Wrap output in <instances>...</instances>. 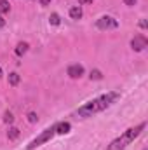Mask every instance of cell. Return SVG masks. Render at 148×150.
<instances>
[{
    "label": "cell",
    "mask_w": 148,
    "mask_h": 150,
    "mask_svg": "<svg viewBox=\"0 0 148 150\" xmlns=\"http://www.w3.org/2000/svg\"><path fill=\"white\" fill-rule=\"evenodd\" d=\"M118 96H120L118 93H108V94H103V96H99V98H96V100L85 103L84 107H80V108L77 110V115H78L80 119H85V117H91L92 113L103 112L105 108L110 107Z\"/></svg>",
    "instance_id": "cell-1"
},
{
    "label": "cell",
    "mask_w": 148,
    "mask_h": 150,
    "mask_svg": "<svg viewBox=\"0 0 148 150\" xmlns=\"http://www.w3.org/2000/svg\"><path fill=\"white\" fill-rule=\"evenodd\" d=\"M145 122H141L140 126H136V127H131V129H127L122 136H118L117 140H113L110 145H108V150H124L127 145H131L132 142H134V138H138L140 136V133L145 129Z\"/></svg>",
    "instance_id": "cell-2"
},
{
    "label": "cell",
    "mask_w": 148,
    "mask_h": 150,
    "mask_svg": "<svg viewBox=\"0 0 148 150\" xmlns=\"http://www.w3.org/2000/svg\"><path fill=\"white\" fill-rule=\"evenodd\" d=\"M54 134H56V127H54V126L47 127V129H45V131H44V133H42L40 136H37V138H35V140H33V142H32V143L28 145V150H33V149H37V147H40L42 143L49 142V140H51V138H52Z\"/></svg>",
    "instance_id": "cell-3"
},
{
    "label": "cell",
    "mask_w": 148,
    "mask_h": 150,
    "mask_svg": "<svg viewBox=\"0 0 148 150\" xmlns=\"http://www.w3.org/2000/svg\"><path fill=\"white\" fill-rule=\"evenodd\" d=\"M96 26H98L99 30H113V28L118 26V21H117L115 18H111V16H101V18L96 21Z\"/></svg>",
    "instance_id": "cell-4"
},
{
    "label": "cell",
    "mask_w": 148,
    "mask_h": 150,
    "mask_svg": "<svg viewBox=\"0 0 148 150\" xmlns=\"http://www.w3.org/2000/svg\"><path fill=\"white\" fill-rule=\"evenodd\" d=\"M147 45H148V40H147L145 35H136V37L131 40V47H132L134 51H143Z\"/></svg>",
    "instance_id": "cell-5"
},
{
    "label": "cell",
    "mask_w": 148,
    "mask_h": 150,
    "mask_svg": "<svg viewBox=\"0 0 148 150\" xmlns=\"http://www.w3.org/2000/svg\"><path fill=\"white\" fill-rule=\"evenodd\" d=\"M68 75L72 79H80L84 75V67L82 65H70L68 67Z\"/></svg>",
    "instance_id": "cell-6"
},
{
    "label": "cell",
    "mask_w": 148,
    "mask_h": 150,
    "mask_svg": "<svg viewBox=\"0 0 148 150\" xmlns=\"http://www.w3.org/2000/svg\"><path fill=\"white\" fill-rule=\"evenodd\" d=\"M54 127H56V133L58 134H66V133H70V122H58V124H54Z\"/></svg>",
    "instance_id": "cell-7"
},
{
    "label": "cell",
    "mask_w": 148,
    "mask_h": 150,
    "mask_svg": "<svg viewBox=\"0 0 148 150\" xmlns=\"http://www.w3.org/2000/svg\"><path fill=\"white\" fill-rule=\"evenodd\" d=\"M70 18H72V19H80V18H82V7H80V5L70 9Z\"/></svg>",
    "instance_id": "cell-8"
},
{
    "label": "cell",
    "mask_w": 148,
    "mask_h": 150,
    "mask_svg": "<svg viewBox=\"0 0 148 150\" xmlns=\"http://www.w3.org/2000/svg\"><path fill=\"white\" fill-rule=\"evenodd\" d=\"M26 51H28V44H26V42H19L18 47H16V54H18V56H23Z\"/></svg>",
    "instance_id": "cell-9"
},
{
    "label": "cell",
    "mask_w": 148,
    "mask_h": 150,
    "mask_svg": "<svg viewBox=\"0 0 148 150\" xmlns=\"http://www.w3.org/2000/svg\"><path fill=\"white\" fill-rule=\"evenodd\" d=\"M7 136H9V140H16V138L19 136V129H18V127H11V129L7 131Z\"/></svg>",
    "instance_id": "cell-10"
},
{
    "label": "cell",
    "mask_w": 148,
    "mask_h": 150,
    "mask_svg": "<svg viewBox=\"0 0 148 150\" xmlns=\"http://www.w3.org/2000/svg\"><path fill=\"white\" fill-rule=\"evenodd\" d=\"M18 82H19V75L16 74V72L9 74V84L11 86H18Z\"/></svg>",
    "instance_id": "cell-11"
},
{
    "label": "cell",
    "mask_w": 148,
    "mask_h": 150,
    "mask_svg": "<svg viewBox=\"0 0 148 150\" xmlns=\"http://www.w3.org/2000/svg\"><path fill=\"white\" fill-rule=\"evenodd\" d=\"M49 23H51V25H54V26H58V25L61 23V19H59V16L54 12V14H51V18H49Z\"/></svg>",
    "instance_id": "cell-12"
},
{
    "label": "cell",
    "mask_w": 148,
    "mask_h": 150,
    "mask_svg": "<svg viewBox=\"0 0 148 150\" xmlns=\"http://www.w3.org/2000/svg\"><path fill=\"white\" fill-rule=\"evenodd\" d=\"M11 11V5L7 0H0V12H9Z\"/></svg>",
    "instance_id": "cell-13"
},
{
    "label": "cell",
    "mask_w": 148,
    "mask_h": 150,
    "mask_svg": "<svg viewBox=\"0 0 148 150\" xmlns=\"http://www.w3.org/2000/svg\"><path fill=\"white\" fill-rule=\"evenodd\" d=\"M12 120H14V115H12L11 112H5V113H4V122L12 124Z\"/></svg>",
    "instance_id": "cell-14"
},
{
    "label": "cell",
    "mask_w": 148,
    "mask_h": 150,
    "mask_svg": "<svg viewBox=\"0 0 148 150\" xmlns=\"http://www.w3.org/2000/svg\"><path fill=\"white\" fill-rule=\"evenodd\" d=\"M91 79L99 80V79H103V75H101V72H99V70H92V72H91Z\"/></svg>",
    "instance_id": "cell-15"
},
{
    "label": "cell",
    "mask_w": 148,
    "mask_h": 150,
    "mask_svg": "<svg viewBox=\"0 0 148 150\" xmlns=\"http://www.w3.org/2000/svg\"><path fill=\"white\" fill-rule=\"evenodd\" d=\"M28 120H30V122H37V120H38V117H37V113H33V112H30V113H28Z\"/></svg>",
    "instance_id": "cell-16"
},
{
    "label": "cell",
    "mask_w": 148,
    "mask_h": 150,
    "mask_svg": "<svg viewBox=\"0 0 148 150\" xmlns=\"http://www.w3.org/2000/svg\"><path fill=\"white\" fill-rule=\"evenodd\" d=\"M124 2H125V5H129V7H132V5H134V4H136L138 0H124Z\"/></svg>",
    "instance_id": "cell-17"
},
{
    "label": "cell",
    "mask_w": 148,
    "mask_h": 150,
    "mask_svg": "<svg viewBox=\"0 0 148 150\" xmlns=\"http://www.w3.org/2000/svg\"><path fill=\"white\" fill-rule=\"evenodd\" d=\"M4 26H5V19L0 16V28H4Z\"/></svg>",
    "instance_id": "cell-18"
},
{
    "label": "cell",
    "mask_w": 148,
    "mask_h": 150,
    "mask_svg": "<svg viewBox=\"0 0 148 150\" xmlns=\"http://www.w3.org/2000/svg\"><path fill=\"white\" fill-rule=\"evenodd\" d=\"M49 2H51V0H40V4H42V5H49Z\"/></svg>",
    "instance_id": "cell-19"
},
{
    "label": "cell",
    "mask_w": 148,
    "mask_h": 150,
    "mask_svg": "<svg viewBox=\"0 0 148 150\" xmlns=\"http://www.w3.org/2000/svg\"><path fill=\"white\" fill-rule=\"evenodd\" d=\"M78 2H80V4H91L92 0H78Z\"/></svg>",
    "instance_id": "cell-20"
},
{
    "label": "cell",
    "mask_w": 148,
    "mask_h": 150,
    "mask_svg": "<svg viewBox=\"0 0 148 150\" xmlns=\"http://www.w3.org/2000/svg\"><path fill=\"white\" fill-rule=\"evenodd\" d=\"M0 77H2V68H0Z\"/></svg>",
    "instance_id": "cell-21"
}]
</instances>
